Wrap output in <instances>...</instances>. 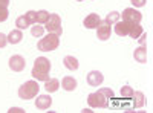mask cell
<instances>
[{
	"label": "cell",
	"mask_w": 153,
	"mask_h": 113,
	"mask_svg": "<svg viewBox=\"0 0 153 113\" xmlns=\"http://www.w3.org/2000/svg\"><path fill=\"white\" fill-rule=\"evenodd\" d=\"M49 72H51V61L45 57H38L32 66V72H31L32 78L37 81H48Z\"/></svg>",
	"instance_id": "obj_1"
},
{
	"label": "cell",
	"mask_w": 153,
	"mask_h": 113,
	"mask_svg": "<svg viewBox=\"0 0 153 113\" xmlns=\"http://www.w3.org/2000/svg\"><path fill=\"white\" fill-rule=\"evenodd\" d=\"M60 46V35L54 34V32H49L46 37L37 43V49L42 52H52Z\"/></svg>",
	"instance_id": "obj_2"
},
{
	"label": "cell",
	"mask_w": 153,
	"mask_h": 113,
	"mask_svg": "<svg viewBox=\"0 0 153 113\" xmlns=\"http://www.w3.org/2000/svg\"><path fill=\"white\" fill-rule=\"evenodd\" d=\"M38 92H40V86H38L37 80H31V81H26L25 84L20 86L19 89V96L22 99H32L38 95Z\"/></svg>",
	"instance_id": "obj_3"
},
{
	"label": "cell",
	"mask_w": 153,
	"mask_h": 113,
	"mask_svg": "<svg viewBox=\"0 0 153 113\" xmlns=\"http://www.w3.org/2000/svg\"><path fill=\"white\" fill-rule=\"evenodd\" d=\"M87 103L92 109H107L109 107V98L104 96L98 90V92H94V93H89Z\"/></svg>",
	"instance_id": "obj_4"
},
{
	"label": "cell",
	"mask_w": 153,
	"mask_h": 113,
	"mask_svg": "<svg viewBox=\"0 0 153 113\" xmlns=\"http://www.w3.org/2000/svg\"><path fill=\"white\" fill-rule=\"evenodd\" d=\"M45 24H46V31L48 32H54L57 35H61L63 34L61 18H60L58 14H49V18H48V21Z\"/></svg>",
	"instance_id": "obj_5"
},
{
	"label": "cell",
	"mask_w": 153,
	"mask_h": 113,
	"mask_svg": "<svg viewBox=\"0 0 153 113\" xmlns=\"http://www.w3.org/2000/svg\"><path fill=\"white\" fill-rule=\"evenodd\" d=\"M120 17H123L124 21H129V23H139L143 20V14L135 8H126L123 14H120Z\"/></svg>",
	"instance_id": "obj_6"
},
{
	"label": "cell",
	"mask_w": 153,
	"mask_h": 113,
	"mask_svg": "<svg viewBox=\"0 0 153 113\" xmlns=\"http://www.w3.org/2000/svg\"><path fill=\"white\" fill-rule=\"evenodd\" d=\"M26 67V60L22 55H12L9 58V69L12 72H23Z\"/></svg>",
	"instance_id": "obj_7"
},
{
	"label": "cell",
	"mask_w": 153,
	"mask_h": 113,
	"mask_svg": "<svg viewBox=\"0 0 153 113\" xmlns=\"http://www.w3.org/2000/svg\"><path fill=\"white\" fill-rule=\"evenodd\" d=\"M110 34H112L110 24L106 23V21H101L98 24V28H97V37H98V40H101V41L109 40L110 38Z\"/></svg>",
	"instance_id": "obj_8"
},
{
	"label": "cell",
	"mask_w": 153,
	"mask_h": 113,
	"mask_svg": "<svg viewBox=\"0 0 153 113\" xmlns=\"http://www.w3.org/2000/svg\"><path fill=\"white\" fill-rule=\"evenodd\" d=\"M103 81H104V77H103V73H101L100 70H92V72L87 73V83H89V86L98 87V86L103 84Z\"/></svg>",
	"instance_id": "obj_9"
},
{
	"label": "cell",
	"mask_w": 153,
	"mask_h": 113,
	"mask_svg": "<svg viewBox=\"0 0 153 113\" xmlns=\"http://www.w3.org/2000/svg\"><path fill=\"white\" fill-rule=\"evenodd\" d=\"M132 24L133 23H129V21H117L115 23V32H117V35L120 37H126V35H129L130 29H132Z\"/></svg>",
	"instance_id": "obj_10"
},
{
	"label": "cell",
	"mask_w": 153,
	"mask_h": 113,
	"mask_svg": "<svg viewBox=\"0 0 153 113\" xmlns=\"http://www.w3.org/2000/svg\"><path fill=\"white\" fill-rule=\"evenodd\" d=\"M100 23H101V18H100L98 14H95V12H94V14H89V16L83 20L84 28H87V29H97Z\"/></svg>",
	"instance_id": "obj_11"
},
{
	"label": "cell",
	"mask_w": 153,
	"mask_h": 113,
	"mask_svg": "<svg viewBox=\"0 0 153 113\" xmlns=\"http://www.w3.org/2000/svg\"><path fill=\"white\" fill-rule=\"evenodd\" d=\"M51 106H52V98H51L49 95H40V96H37L35 107L38 110H48Z\"/></svg>",
	"instance_id": "obj_12"
},
{
	"label": "cell",
	"mask_w": 153,
	"mask_h": 113,
	"mask_svg": "<svg viewBox=\"0 0 153 113\" xmlns=\"http://www.w3.org/2000/svg\"><path fill=\"white\" fill-rule=\"evenodd\" d=\"M133 58H135V61H138V63H147V49L141 44L138 49H135V52H133Z\"/></svg>",
	"instance_id": "obj_13"
},
{
	"label": "cell",
	"mask_w": 153,
	"mask_h": 113,
	"mask_svg": "<svg viewBox=\"0 0 153 113\" xmlns=\"http://www.w3.org/2000/svg\"><path fill=\"white\" fill-rule=\"evenodd\" d=\"M61 87L66 92H74L76 89V80L74 77H65L61 81Z\"/></svg>",
	"instance_id": "obj_14"
},
{
	"label": "cell",
	"mask_w": 153,
	"mask_h": 113,
	"mask_svg": "<svg viewBox=\"0 0 153 113\" xmlns=\"http://www.w3.org/2000/svg\"><path fill=\"white\" fill-rule=\"evenodd\" d=\"M22 40H23V34L20 29H14L8 34V43L11 44H19Z\"/></svg>",
	"instance_id": "obj_15"
},
{
	"label": "cell",
	"mask_w": 153,
	"mask_h": 113,
	"mask_svg": "<svg viewBox=\"0 0 153 113\" xmlns=\"http://www.w3.org/2000/svg\"><path fill=\"white\" fill-rule=\"evenodd\" d=\"M63 64H65L69 70H76L78 69V60H76L75 57H72V55H68V57H65V60H63Z\"/></svg>",
	"instance_id": "obj_16"
},
{
	"label": "cell",
	"mask_w": 153,
	"mask_h": 113,
	"mask_svg": "<svg viewBox=\"0 0 153 113\" xmlns=\"http://www.w3.org/2000/svg\"><path fill=\"white\" fill-rule=\"evenodd\" d=\"M46 84H45V89H46V92H49V93H52V92H57L58 89H60V81L57 80V78H49L48 81H45Z\"/></svg>",
	"instance_id": "obj_17"
},
{
	"label": "cell",
	"mask_w": 153,
	"mask_h": 113,
	"mask_svg": "<svg viewBox=\"0 0 153 113\" xmlns=\"http://www.w3.org/2000/svg\"><path fill=\"white\" fill-rule=\"evenodd\" d=\"M133 107L135 109H141L144 107V93L143 92H133Z\"/></svg>",
	"instance_id": "obj_18"
},
{
	"label": "cell",
	"mask_w": 153,
	"mask_h": 113,
	"mask_svg": "<svg viewBox=\"0 0 153 113\" xmlns=\"http://www.w3.org/2000/svg\"><path fill=\"white\" fill-rule=\"evenodd\" d=\"M144 32V29H143V26L139 23H133L132 24V29H130V32H129V37H132L133 40H138V37L141 35Z\"/></svg>",
	"instance_id": "obj_19"
},
{
	"label": "cell",
	"mask_w": 153,
	"mask_h": 113,
	"mask_svg": "<svg viewBox=\"0 0 153 113\" xmlns=\"http://www.w3.org/2000/svg\"><path fill=\"white\" fill-rule=\"evenodd\" d=\"M120 12H117V11H112V12H109V14L106 16V18H104V21L106 23H109V24H115L117 21H120Z\"/></svg>",
	"instance_id": "obj_20"
},
{
	"label": "cell",
	"mask_w": 153,
	"mask_h": 113,
	"mask_svg": "<svg viewBox=\"0 0 153 113\" xmlns=\"http://www.w3.org/2000/svg\"><path fill=\"white\" fill-rule=\"evenodd\" d=\"M48 18H49V12L48 11H38L37 12V23H40V24H45L46 21H48Z\"/></svg>",
	"instance_id": "obj_21"
},
{
	"label": "cell",
	"mask_w": 153,
	"mask_h": 113,
	"mask_svg": "<svg viewBox=\"0 0 153 113\" xmlns=\"http://www.w3.org/2000/svg\"><path fill=\"white\" fill-rule=\"evenodd\" d=\"M133 89L130 86H124L123 89H121V96L124 98V99H132V96H133Z\"/></svg>",
	"instance_id": "obj_22"
},
{
	"label": "cell",
	"mask_w": 153,
	"mask_h": 113,
	"mask_svg": "<svg viewBox=\"0 0 153 113\" xmlns=\"http://www.w3.org/2000/svg\"><path fill=\"white\" fill-rule=\"evenodd\" d=\"M16 24H17V28H19L20 31H22V29H26V28H29V23H28V20H26V18H25V16L17 17Z\"/></svg>",
	"instance_id": "obj_23"
},
{
	"label": "cell",
	"mask_w": 153,
	"mask_h": 113,
	"mask_svg": "<svg viewBox=\"0 0 153 113\" xmlns=\"http://www.w3.org/2000/svg\"><path fill=\"white\" fill-rule=\"evenodd\" d=\"M25 18L28 20V23H29V24L37 23V11H28L26 14H25Z\"/></svg>",
	"instance_id": "obj_24"
},
{
	"label": "cell",
	"mask_w": 153,
	"mask_h": 113,
	"mask_svg": "<svg viewBox=\"0 0 153 113\" xmlns=\"http://www.w3.org/2000/svg\"><path fill=\"white\" fill-rule=\"evenodd\" d=\"M43 32H45V28L40 26V24H35V26H32V29H31L32 37H43Z\"/></svg>",
	"instance_id": "obj_25"
},
{
	"label": "cell",
	"mask_w": 153,
	"mask_h": 113,
	"mask_svg": "<svg viewBox=\"0 0 153 113\" xmlns=\"http://www.w3.org/2000/svg\"><path fill=\"white\" fill-rule=\"evenodd\" d=\"M8 17H9L8 6H2V5H0V21H5Z\"/></svg>",
	"instance_id": "obj_26"
},
{
	"label": "cell",
	"mask_w": 153,
	"mask_h": 113,
	"mask_svg": "<svg viewBox=\"0 0 153 113\" xmlns=\"http://www.w3.org/2000/svg\"><path fill=\"white\" fill-rule=\"evenodd\" d=\"M100 92L103 93L104 96H107L109 99H113V98H115V93H113V90H112V89H107V87H103V89H100Z\"/></svg>",
	"instance_id": "obj_27"
},
{
	"label": "cell",
	"mask_w": 153,
	"mask_h": 113,
	"mask_svg": "<svg viewBox=\"0 0 153 113\" xmlns=\"http://www.w3.org/2000/svg\"><path fill=\"white\" fill-rule=\"evenodd\" d=\"M8 44V35H5L3 32H0V49H3Z\"/></svg>",
	"instance_id": "obj_28"
},
{
	"label": "cell",
	"mask_w": 153,
	"mask_h": 113,
	"mask_svg": "<svg viewBox=\"0 0 153 113\" xmlns=\"http://www.w3.org/2000/svg\"><path fill=\"white\" fill-rule=\"evenodd\" d=\"M130 2H132L133 8H143V6H146L147 0H130Z\"/></svg>",
	"instance_id": "obj_29"
},
{
	"label": "cell",
	"mask_w": 153,
	"mask_h": 113,
	"mask_svg": "<svg viewBox=\"0 0 153 113\" xmlns=\"http://www.w3.org/2000/svg\"><path fill=\"white\" fill-rule=\"evenodd\" d=\"M8 112H9V113H25V110L20 109V107H11Z\"/></svg>",
	"instance_id": "obj_30"
},
{
	"label": "cell",
	"mask_w": 153,
	"mask_h": 113,
	"mask_svg": "<svg viewBox=\"0 0 153 113\" xmlns=\"http://www.w3.org/2000/svg\"><path fill=\"white\" fill-rule=\"evenodd\" d=\"M0 5H2V6H8L9 5V0H0Z\"/></svg>",
	"instance_id": "obj_31"
},
{
	"label": "cell",
	"mask_w": 153,
	"mask_h": 113,
	"mask_svg": "<svg viewBox=\"0 0 153 113\" xmlns=\"http://www.w3.org/2000/svg\"><path fill=\"white\" fill-rule=\"evenodd\" d=\"M76 2H84V0H76Z\"/></svg>",
	"instance_id": "obj_32"
}]
</instances>
